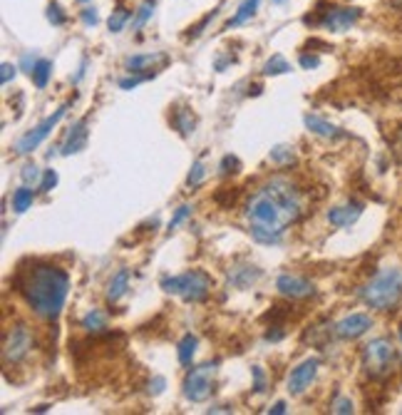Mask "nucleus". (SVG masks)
Instances as JSON below:
<instances>
[{"mask_svg": "<svg viewBox=\"0 0 402 415\" xmlns=\"http://www.w3.org/2000/svg\"><path fill=\"white\" fill-rule=\"evenodd\" d=\"M82 23L85 25H97L99 23V15L94 8H87V10H82Z\"/></svg>", "mask_w": 402, "mask_h": 415, "instance_id": "obj_40", "label": "nucleus"}, {"mask_svg": "<svg viewBox=\"0 0 402 415\" xmlns=\"http://www.w3.org/2000/svg\"><path fill=\"white\" fill-rule=\"evenodd\" d=\"M127 20H130V10L119 6L117 10H114V12L110 15V23H107V25H110V30H112V32H122V30H124V25H127Z\"/></svg>", "mask_w": 402, "mask_h": 415, "instance_id": "obj_26", "label": "nucleus"}, {"mask_svg": "<svg viewBox=\"0 0 402 415\" xmlns=\"http://www.w3.org/2000/svg\"><path fill=\"white\" fill-rule=\"evenodd\" d=\"M152 12H154V0H144L142 6L137 8V15L132 20V30H142L147 20L152 18Z\"/></svg>", "mask_w": 402, "mask_h": 415, "instance_id": "obj_23", "label": "nucleus"}, {"mask_svg": "<svg viewBox=\"0 0 402 415\" xmlns=\"http://www.w3.org/2000/svg\"><path fill=\"white\" fill-rule=\"evenodd\" d=\"M197 346H199V338L192 334H186L184 338L179 341V363L181 366H192L194 354H197Z\"/></svg>", "mask_w": 402, "mask_h": 415, "instance_id": "obj_18", "label": "nucleus"}, {"mask_svg": "<svg viewBox=\"0 0 402 415\" xmlns=\"http://www.w3.org/2000/svg\"><path fill=\"white\" fill-rule=\"evenodd\" d=\"M48 20H50L52 25H65L68 15L62 12V8L57 6V3H50V8H48Z\"/></svg>", "mask_w": 402, "mask_h": 415, "instance_id": "obj_31", "label": "nucleus"}, {"mask_svg": "<svg viewBox=\"0 0 402 415\" xmlns=\"http://www.w3.org/2000/svg\"><path fill=\"white\" fill-rule=\"evenodd\" d=\"M276 289H279L285 298H305V296H313V291H316L310 281L301 279V276H293V273H283V276H279Z\"/></svg>", "mask_w": 402, "mask_h": 415, "instance_id": "obj_12", "label": "nucleus"}, {"mask_svg": "<svg viewBox=\"0 0 402 415\" xmlns=\"http://www.w3.org/2000/svg\"><path fill=\"white\" fill-rule=\"evenodd\" d=\"M259 276H261V271L256 267H241V269H234V273H231V281H234L236 286L246 289V286L254 284Z\"/></svg>", "mask_w": 402, "mask_h": 415, "instance_id": "obj_21", "label": "nucleus"}, {"mask_svg": "<svg viewBox=\"0 0 402 415\" xmlns=\"http://www.w3.org/2000/svg\"><path fill=\"white\" fill-rule=\"evenodd\" d=\"M291 70V65L285 62V57H281V55H273L271 60L263 65V73L266 75H283V73H288Z\"/></svg>", "mask_w": 402, "mask_h": 415, "instance_id": "obj_27", "label": "nucleus"}, {"mask_svg": "<svg viewBox=\"0 0 402 415\" xmlns=\"http://www.w3.org/2000/svg\"><path fill=\"white\" fill-rule=\"evenodd\" d=\"M174 127L181 132V135H192L194 132V117L189 110H174Z\"/></svg>", "mask_w": 402, "mask_h": 415, "instance_id": "obj_25", "label": "nucleus"}, {"mask_svg": "<svg viewBox=\"0 0 402 415\" xmlns=\"http://www.w3.org/2000/svg\"><path fill=\"white\" fill-rule=\"evenodd\" d=\"M18 291L43 321H55L65 309L70 291V276L52 264H35L15 281Z\"/></svg>", "mask_w": 402, "mask_h": 415, "instance_id": "obj_2", "label": "nucleus"}, {"mask_svg": "<svg viewBox=\"0 0 402 415\" xmlns=\"http://www.w3.org/2000/svg\"><path fill=\"white\" fill-rule=\"evenodd\" d=\"M30 206H32V189H28V186L15 189V194H12V209L18 211V214H23Z\"/></svg>", "mask_w": 402, "mask_h": 415, "instance_id": "obj_24", "label": "nucleus"}, {"mask_svg": "<svg viewBox=\"0 0 402 415\" xmlns=\"http://www.w3.org/2000/svg\"><path fill=\"white\" fill-rule=\"evenodd\" d=\"M65 112H68V105H62L60 110L55 112V115H50V117L45 119V122L37 124L35 130H30L28 135L20 137L18 144H15V152H18V155H28V152H32V149L40 147V142H43L45 137H48L50 132H52V130L57 127V122H60V119L65 117Z\"/></svg>", "mask_w": 402, "mask_h": 415, "instance_id": "obj_9", "label": "nucleus"}, {"mask_svg": "<svg viewBox=\"0 0 402 415\" xmlns=\"http://www.w3.org/2000/svg\"><path fill=\"white\" fill-rule=\"evenodd\" d=\"M15 65H10V62H3V65H0V82H3V85H8V82L12 80V77H15Z\"/></svg>", "mask_w": 402, "mask_h": 415, "instance_id": "obj_36", "label": "nucleus"}, {"mask_svg": "<svg viewBox=\"0 0 402 415\" xmlns=\"http://www.w3.org/2000/svg\"><path fill=\"white\" fill-rule=\"evenodd\" d=\"M219 172L226 177V174H239L241 172V162H239V157L234 155H226L221 160V164H219Z\"/></svg>", "mask_w": 402, "mask_h": 415, "instance_id": "obj_30", "label": "nucleus"}, {"mask_svg": "<svg viewBox=\"0 0 402 415\" xmlns=\"http://www.w3.org/2000/svg\"><path fill=\"white\" fill-rule=\"evenodd\" d=\"M360 298H363L370 309L390 311L392 306L400 304V298H402V271L400 269H385L378 276H372V279L360 289Z\"/></svg>", "mask_w": 402, "mask_h": 415, "instance_id": "obj_3", "label": "nucleus"}, {"mask_svg": "<svg viewBox=\"0 0 402 415\" xmlns=\"http://www.w3.org/2000/svg\"><path fill=\"white\" fill-rule=\"evenodd\" d=\"M164 385H167V380L161 378V376H157V378L152 380V385H149V393H154V396H159V393L164 391Z\"/></svg>", "mask_w": 402, "mask_h": 415, "instance_id": "obj_42", "label": "nucleus"}, {"mask_svg": "<svg viewBox=\"0 0 402 415\" xmlns=\"http://www.w3.org/2000/svg\"><path fill=\"white\" fill-rule=\"evenodd\" d=\"M50 75H52V62L50 60H37L35 70H32V82H35V87H48V80H50Z\"/></svg>", "mask_w": 402, "mask_h": 415, "instance_id": "obj_22", "label": "nucleus"}, {"mask_svg": "<svg viewBox=\"0 0 402 415\" xmlns=\"http://www.w3.org/2000/svg\"><path fill=\"white\" fill-rule=\"evenodd\" d=\"M273 3H283V0H273Z\"/></svg>", "mask_w": 402, "mask_h": 415, "instance_id": "obj_45", "label": "nucleus"}, {"mask_svg": "<svg viewBox=\"0 0 402 415\" xmlns=\"http://www.w3.org/2000/svg\"><path fill=\"white\" fill-rule=\"evenodd\" d=\"M363 214V204L360 202H350V204H343V206H335V209L328 211V222L333 226H350L355 224Z\"/></svg>", "mask_w": 402, "mask_h": 415, "instance_id": "obj_14", "label": "nucleus"}, {"mask_svg": "<svg viewBox=\"0 0 402 415\" xmlns=\"http://www.w3.org/2000/svg\"><path fill=\"white\" fill-rule=\"evenodd\" d=\"M35 65H37V60H35V55H30V52H25V55L20 57V68H23L28 75H32V70H35Z\"/></svg>", "mask_w": 402, "mask_h": 415, "instance_id": "obj_39", "label": "nucleus"}, {"mask_svg": "<svg viewBox=\"0 0 402 415\" xmlns=\"http://www.w3.org/2000/svg\"><path fill=\"white\" fill-rule=\"evenodd\" d=\"M20 177H23L25 184H37V182H40V169H37L35 164H25Z\"/></svg>", "mask_w": 402, "mask_h": 415, "instance_id": "obj_32", "label": "nucleus"}, {"mask_svg": "<svg viewBox=\"0 0 402 415\" xmlns=\"http://www.w3.org/2000/svg\"><path fill=\"white\" fill-rule=\"evenodd\" d=\"M189 214H192V206H189V204H181L179 209H177V214L172 217V222H169V229H177V226H179V224L184 222V219L189 217Z\"/></svg>", "mask_w": 402, "mask_h": 415, "instance_id": "obj_33", "label": "nucleus"}, {"mask_svg": "<svg viewBox=\"0 0 402 415\" xmlns=\"http://www.w3.org/2000/svg\"><path fill=\"white\" fill-rule=\"evenodd\" d=\"M301 217V197L291 182L271 180L246 204L251 236L259 244H279L288 224Z\"/></svg>", "mask_w": 402, "mask_h": 415, "instance_id": "obj_1", "label": "nucleus"}, {"mask_svg": "<svg viewBox=\"0 0 402 415\" xmlns=\"http://www.w3.org/2000/svg\"><path fill=\"white\" fill-rule=\"evenodd\" d=\"M321 65V57L318 55H301V68L310 70V68H318Z\"/></svg>", "mask_w": 402, "mask_h": 415, "instance_id": "obj_41", "label": "nucleus"}, {"mask_svg": "<svg viewBox=\"0 0 402 415\" xmlns=\"http://www.w3.org/2000/svg\"><path fill=\"white\" fill-rule=\"evenodd\" d=\"M204 177H206L204 164H201V162H194L192 172H189V177H186V186H189V189H194V186H199L201 182H204Z\"/></svg>", "mask_w": 402, "mask_h": 415, "instance_id": "obj_29", "label": "nucleus"}, {"mask_svg": "<svg viewBox=\"0 0 402 415\" xmlns=\"http://www.w3.org/2000/svg\"><path fill=\"white\" fill-rule=\"evenodd\" d=\"M127 286H130V271L127 269H119L114 276H112V281L107 284V301H119V298L127 293Z\"/></svg>", "mask_w": 402, "mask_h": 415, "instance_id": "obj_16", "label": "nucleus"}, {"mask_svg": "<svg viewBox=\"0 0 402 415\" xmlns=\"http://www.w3.org/2000/svg\"><path fill=\"white\" fill-rule=\"evenodd\" d=\"M372 329V318L365 316V313H350L348 318L335 323V334L341 336V338H348V341H353V338H360L363 334Z\"/></svg>", "mask_w": 402, "mask_h": 415, "instance_id": "obj_11", "label": "nucleus"}, {"mask_svg": "<svg viewBox=\"0 0 402 415\" xmlns=\"http://www.w3.org/2000/svg\"><path fill=\"white\" fill-rule=\"evenodd\" d=\"M271 413H276V415H281V413H285V403H283V400H279V403H276V405H273V408H271Z\"/></svg>", "mask_w": 402, "mask_h": 415, "instance_id": "obj_44", "label": "nucleus"}, {"mask_svg": "<svg viewBox=\"0 0 402 415\" xmlns=\"http://www.w3.org/2000/svg\"><path fill=\"white\" fill-rule=\"evenodd\" d=\"M333 413H341V415H345V413H353V403L348 400V398H335L333 400Z\"/></svg>", "mask_w": 402, "mask_h": 415, "instance_id": "obj_35", "label": "nucleus"}, {"mask_svg": "<svg viewBox=\"0 0 402 415\" xmlns=\"http://www.w3.org/2000/svg\"><path fill=\"white\" fill-rule=\"evenodd\" d=\"M157 62H167V55H161V52H152V55H132L127 57V68L130 73H142L147 68H154Z\"/></svg>", "mask_w": 402, "mask_h": 415, "instance_id": "obj_17", "label": "nucleus"}, {"mask_svg": "<svg viewBox=\"0 0 402 415\" xmlns=\"http://www.w3.org/2000/svg\"><path fill=\"white\" fill-rule=\"evenodd\" d=\"M152 75H137V77H127V80H119V87L122 90H132V87H137L139 82H144V80H149Z\"/></svg>", "mask_w": 402, "mask_h": 415, "instance_id": "obj_37", "label": "nucleus"}, {"mask_svg": "<svg viewBox=\"0 0 402 415\" xmlns=\"http://www.w3.org/2000/svg\"><path fill=\"white\" fill-rule=\"evenodd\" d=\"M266 338H268V341H281V338H283V331H281V326H273V331H268Z\"/></svg>", "mask_w": 402, "mask_h": 415, "instance_id": "obj_43", "label": "nucleus"}, {"mask_svg": "<svg viewBox=\"0 0 402 415\" xmlns=\"http://www.w3.org/2000/svg\"><path fill=\"white\" fill-rule=\"evenodd\" d=\"M251 373H254V391H256V393H263V391H266V378H263V368H261V366H254V368H251Z\"/></svg>", "mask_w": 402, "mask_h": 415, "instance_id": "obj_34", "label": "nucleus"}, {"mask_svg": "<svg viewBox=\"0 0 402 415\" xmlns=\"http://www.w3.org/2000/svg\"><path fill=\"white\" fill-rule=\"evenodd\" d=\"M214 373H217V366H211V363H204V366L186 373L184 396L192 403H204L206 398L211 396V391H214Z\"/></svg>", "mask_w": 402, "mask_h": 415, "instance_id": "obj_7", "label": "nucleus"}, {"mask_svg": "<svg viewBox=\"0 0 402 415\" xmlns=\"http://www.w3.org/2000/svg\"><path fill=\"white\" fill-rule=\"evenodd\" d=\"M360 15H363L360 8H321L318 15H313V18L308 15L305 23L318 25V28L330 30V32H345L358 23Z\"/></svg>", "mask_w": 402, "mask_h": 415, "instance_id": "obj_6", "label": "nucleus"}, {"mask_svg": "<svg viewBox=\"0 0 402 415\" xmlns=\"http://www.w3.org/2000/svg\"><path fill=\"white\" fill-rule=\"evenodd\" d=\"M161 289L167 293H177V296H181L184 301H189V304H199V301H204V298L209 296L211 279L204 271L194 269V271L164 279L161 281Z\"/></svg>", "mask_w": 402, "mask_h": 415, "instance_id": "obj_4", "label": "nucleus"}, {"mask_svg": "<svg viewBox=\"0 0 402 415\" xmlns=\"http://www.w3.org/2000/svg\"><path fill=\"white\" fill-rule=\"evenodd\" d=\"M363 366L370 378L380 380L385 376H390L392 366H395V346L388 338H375L363 348Z\"/></svg>", "mask_w": 402, "mask_h": 415, "instance_id": "obj_5", "label": "nucleus"}, {"mask_svg": "<svg viewBox=\"0 0 402 415\" xmlns=\"http://www.w3.org/2000/svg\"><path fill=\"white\" fill-rule=\"evenodd\" d=\"M82 329L90 331V334H99V331L107 329V316L102 313V311H97V309L87 311L85 318H82Z\"/></svg>", "mask_w": 402, "mask_h": 415, "instance_id": "obj_19", "label": "nucleus"}, {"mask_svg": "<svg viewBox=\"0 0 402 415\" xmlns=\"http://www.w3.org/2000/svg\"><path fill=\"white\" fill-rule=\"evenodd\" d=\"M87 135H90V130H87V117L80 119V122H74L72 127H70L68 137H65V142H62L60 147V155L70 157V155H77V152H82L87 144Z\"/></svg>", "mask_w": 402, "mask_h": 415, "instance_id": "obj_13", "label": "nucleus"}, {"mask_svg": "<svg viewBox=\"0 0 402 415\" xmlns=\"http://www.w3.org/2000/svg\"><path fill=\"white\" fill-rule=\"evenodd\" d=\"M293 157H296V152H293V147H288V144H279V147L271 149V162H276V164H285V162H291Z\"/></svg>", "mask_w": 402, "mask_h": 415, "instance_id": "obj_28", "label": "nucleus"}, {"mask_svg": "<svg viewBox=\"0 0 402 415\" xmlns=\"http://www.w3.org/2000/svg\"><path fill=\"white\" fill-rule=\"evenodd\" d=\"M80 3H87V0H80Z\"/></svg>", "mask_w": 402, "mask_h": 415, "instance_id": "obj_47", "label": "nucleus"}, {"mask_svg": "<svg viewBox=\"0 0 402 415\" xmlns=\"http://www.w3.org/2000/svg\"><path fill=\"white\" fill-rule=\"evenodd\" d=\"M318 366H321V360L308 358V360H303L301 366L293 368V373L288 376V391H291L293 396H301V393L313 383V378H316V373H318Z\"/></svg>", "mask_w": 402, "mask_h": 415, "instance_id": "obj_10", "label": "nucleus"}, {"mask_svg": "<svg viewBox=\"0 0 402 415\" xmlns=\"http://www.w3.org/2000/svg\"><path fill=\"white\" fill-rule=\"evenodd\" d=\"M259 3H261V0H243L241 8H239V12H236L234 18L229 20V28H236V25H243L246 20L254 18L256 10H259Z\"/></svg>", "mask_w": 402, "mask_h": 415, "instance_id": "obj_20", "label": "nucleus"}, {"mask_svg": "<svg viewBox=\"0 0 402 415\" xmlns=\"http://www.w3.org/2000/svg\"><path fill=\"white\" fill-rule=\"evenodd\" d=\"M30 348H32L30 329H28L25 323H18V326H12L6 334V341H3V360H6L8 366H10V363H20L25 356L30 354Z\"/></svg>", "mask_w": 402, "mask_h": 415, "instance_id": "obj_8", "label": "nucleus"}, {"mask_svg": "<svg viewBox=\"0 0 402 415\" xmlns=\"http://www.w3.org/2000/svg\"><path fill=\"white\" fill-rule=\"evenodd\" d=\"M400 338H402V329H400Z\"/></svg>", "mask_w": 402, "mask_h": 415, "instance_id": "obj_46", "label": "nucleus"}, {"mask_svg": "<svg viewBox=\"0 0 402 415\" xmlns=\"http://www.w3.org/2000/svg\"><path fill=\"white\" fill-rule=\"evenodd\" d=\"M305 127H308L313 135H321V137H328V139H335V137H343V132L335 127V124L325 122V119H321L318 115H305L303 117Z\"/></svg>", "mask_w": 402, "mask_h": 415, "instance_id": "obj_15", "label": "nucleus"}, {"mask_svg": "<svg viewBox=\"0 0 402 415\" xmlns=\"http://www.w3.org/2000/svg\"><path fill=\"white\" fill-rule=\"evenodd\" d=\"M55 184H57L55 169H48V172H45V177H43V184H40V189H43V192H50V189H52Z\"/></svg>", "mask_w": 402, "mask_h": 415, "instance_id": "obj_38", "label": "nucleus"}]
</instances>
